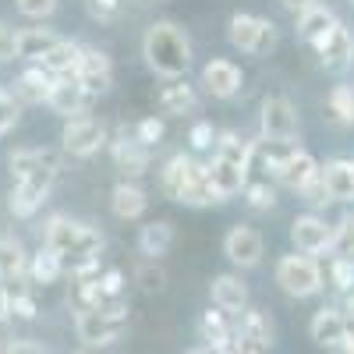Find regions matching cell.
<instances>
[{
    "mask_svg": "<svg viewBox=\"0 0 354 354\" xmlns=\"http://www.w3.org/2000/svg\"><path fill=\"white\" fill-rule=\"evenodd\" d=\"M43 248L61 255L64 273H71L75 280H96L103 273V234L88 223H78L64 213H57L46 220L43 230Z\"/></svg>",
    "mask_w": 354,
    "mask_h": 354,
    "instance_id": "obj_1",
    "label": "cell"
},
{
    "mask_svg": "<svg viewBox=\"0 0 354 354\" xmlns=\"http://www.w3.org/2000/svg\"><path fill=\"white\" fill-rule=\"evenodd\" d=\"M142 57L160 78H185L192 68V39L181 25L174 21H153L142 36Z\"/></svg>",
    "mask_w": 354,
    "mask_h": 354,
    "instance_id": "obj_2",
    "label": "cell"
},
{
    "mask_svg": "<svg viewBox=\"0 0 354 354\" xmlns=\"http://www.w3.org/2000/svg\"><path fill=\"white\" fill-rule=\"evenodd\" d=\"M128 330V305L124 301H106L100 308L75 312V333L88 347H106Z\"/></svg>",
    "mask_w": 354,
    "mask_h": 354,
    "instance_id": "obj_3",
    "label": "cell"
},
{
    "mask_svg": "<svg viewBox=\"0 0 354 354\" xmlns=\"http://www.w3.org/2000/svg\"><path fill=\"white\" fill-rule=\"evenodd\" d=\"M227 39L238 46L241 53H252V57H266L277 50V25L270 18H259V15H230V25H227Z\"/></svg>",
    "mask_w": 354,
    "mask_h": 354,
    "instance_id": "obj_4",
    "label": "cell"
},
{
    "mask_svg": "<svg viewBox=\"0 0 354 354\" xmlns=\"http://www.w3.org/2000/svg\"><path fill=\"white\" fill-rule=\"evenodd\" d=\"M8 167H11L15 181L53 188L57 174H61V156H57L53 149H39V145H21V149H15L8 156Z\"/></svg>",
    "mask_w": 354,
    "mask_h": 354,
    "instance_id": "obj_5",
    "label": "cell"
},
{
    "mask_svg": "<svg viewBox=\"0 0 354 354\" xmlns=\"http://www.w3.org/2000/svg\"><path fill=\"white\" fill-rule=\"evenodd\" d=\"M277 283L290 298H312L322 290V266L312 255H283L277 262Z\"/></svg>",
    "mask_w": 354,
    "mask_h": 354,
    "instance_id": "obj_6",
    "label": "cell"
},
{
    "mask_svg": "<svg viewBox=\"0 0 354 354\" xmlns=\"http://www.w3.org/2000/svg\"><path fill=\"white\" fill-rule=\"evenodd\" d=\"M259 138H266V142H294L298 138V106L287 96H266L262 100Z\"/></svg>",
    "mask_w": 354,
    "mask_h": 354,
    "instance_id": "obj_7",
    "label": "cell"
},
{
    "mask_svg": "<svg viewBox=\"0 0 354 354\" xmlns=\"http://www.w3.org/2000/svg\"><path fill=\"white\" fill-rule=\"evenodd\" d=\"M61 145L68 156H78V160H88L96 156L103 145H106V121H100V117H71V121L64 124L61 131Z\"/></svg>",
    "mask_w": 354,
    "mask_h": 354,
    "instance_id": "obj_8",
    "label": "cell"
},
{
    "mask_svg": "<svg viewBox=\"0 0 354 354\" xmlns=\"http://www.w3.org/2000/svg\"><path fill=\"white\" fill-rule=\"evenodd\" d=\"M223 252L234 266H241V270H255V266L262 262V252H266V241H262V234L248 223H238V227H230L227 230V238H223Z\"/></svg>",
    "mask_w": 354,
    "mask_h": 354,
    "instance_id": "obj_9",
    "label": "cell"
},
{
    "mask_svg": "<svg viewBox=\"0 0 354 354\" xmlns=\"http://www.w3.org/2000/svg\"><path fill=\"white\" fill-rule=\"evenodd\" d=\"M75 78L82 82V88H85L88 96H103L106 88L113 85V61H110V53L106 50H96V46H85Z\"/></svg>",
    "mask_w": 354,
    "mask_h": 354,
    "instance_id": "obj_10",
    "label": "cell"
},
{
    "mask_svg": "<svg viewBox=\"0 0 354 354\" xmlns=\"http://www.w3.org/2000/svg\"><path fill=\"white\" fill-rule=\"evenodd\" d=\"M202 85L213 100H234L245 85V71L234 61H227V57H213V61L202 68Z\"/></svg>",
    "mask_w": 354,
    "mask_h": 354,
    "instance_id": "obj_11",
    "label": "cell"
},
{
    "mask_svg": "<svg viewBox=\"0 0 354 354\" xmlns=\"http://www.w3.org/2000/svg\"><path fill=\"white\" fill-rule=\"evenodd\" d=\"M93 103V96L82 88V82L75 75H61V78H53L50 85V96H46V106L53 113H61V117H85V106Z\"/></svg>",
    "mask_w": 354,
    "mask_h": 354,
    "instance_id": "obj_12",
    "label": "cell"
},
{
    "mask_svg": "<svg viewBox=\"0 0 354 354\" xmlns=\"http://www.w3.org/2000/svg\"><path fill=\"white\" fill-rule=\"evenodd\" d=\"M330 238H333V227L315 216V213H305V216H294L290 223V241L301 255H319V252H330Z\"/></svg>",
    "mask_w": 354,
    "mask_h": 354,
    "instance_id": "obj_13",
    "label": "cell"
},
{
    "mask_svg": "<svg viewBox=\"0 0 354 354\" xmlns=\"http://www.w3.org/2000/svg\"><path fill=\"white\" fill-rule=\"evenodd\" d=\"M312 50L319 53V64L326 71H344L354 61V39H351V28H344L340 21L330 28L322 39L312 43Z\"/></svg>",
    "mask_w": 354,
    "mask_h": 354,
    "instance_id": "obj_14",
    "label": "cell"
},
{
    "mask_svg": "<svg viewBox=\"0 0 354 354\" xmlns=\"http://www.w3.org/2000/svg\"><path fill=\"white\" fill-rule=\"evenodd\" d=\"M110 156H113V167L121 170L124 177H142L145 170H149L153 149H149V145H142V142L135 138V131H131V135L121 131V135L113 138V145H110Z\"/></svg>",
    "mask_w": 354,
    "mask_h": 354,
    "instance_id": "obj_15",
    "label": "cell"
},
{
    "mask_svg": "<svg viewBox=\"0 0 354 354\" xmlns=\"http://www.w3.org/2000/svg\"><path fill=\"white\" fill-rule=\"evenodd\" d=\"M209 298H213V308L227 312V315H241L248 308V287L241 277H234V273H220L213 277L209 283Z\"/></svg>",
    "mask_w": 354,
    "mask_h": 354,
    "instance_id": "obj_16",
    "label": "cell"
},
{
    "mask_svg": "<svg viewBox=\"0 0 354 354\" xmlns=\"http://www.w3.org/2000/svg\"><path fill=\"white\" fill-rule=\"evenodd\" d=\"M205 174H209V185H213V192H216L220 202L234 198L238 192H245V185H248V170L234 167V163H223V160H216V156L205 163Z\"/></svg>",
    "mask_w": 354,
    "mask_h": 354,
    "instance_id": "obj_17",
    "label": "cell"
},
{
    "mask_svg": "<svg viewBox=\"0 0 354 354\" xmlns=\"http://www.w3.org/2000/svg\"><path fill=\"white\" fill-rule=\"evenodd\" d=\"M312 340L319 344V347H333L337 340H344L347 337V330H351V319L340 312V308H319L315 315H312Z\"/></svg>",
    "mask_w": 354,
    "mask_h": 354,
    "instance_id": "obj_18",
    "label": "cell"
},
{
    "mask_svg": "<svg viewBox=\"0 0 354 354\" xmlns=\"http://www.w3.org/2000/svg\"><path fill=\"white\" fill-rule=\"evenodd\" d=\"M319 177L333 202H354V160H330L319 167Z\"/></svg>",
    "mask_w": 354,
    "mask_h": 354,
    "instance_id": "obj_19",
    "label": "cell"
},
{
    "mask_svg": "<svg viewBox=\"0 0 354 354\" xmlns=\"http://www.w3.org/2000/svg\"><path fill=\"white\" fill-rule=\"evenodd\" d=\"M192 170H195V160L185 156V153H177V156H170V160L163 163V170H160V188H163V195H167L170 202H181V195H185V188H188V181H192Z\"/></svg>",
    "mask_w": 354,
    "mask_h": 354,
    "instance_id": "obj_20",
    "label": "cell"
},
{
    "mask_svg": "<svg viewBox=\"0 0 354 354\" xmlns=\"http://www.w3.org/2000/svg\"><path fill=\"white\" fill-rule=\"evenodd\" d=\"M110 209L117 220H142L145 209H149V198H145V192L131 181H121L113 192H110Z\"/></svg>",
    "mask_w": 354,
    "mask_h": 354,
    "instance_id": "obj_21",
    "label": "cell"
},
{
    "mask_svg": "<svg viewBox=\"0 0 354 354\" xmlns=\"http://www.w3.org/2000/svg\"><path fill=\"white\" fill-rule=\"evenodd\" d=\"M198 333H202L205 347H227L234 340V333H238V315H227L220 308H209L202 315V322H198Z\"/></svg>",
    "mask_w": 354,
    "mask_h": 354,
    "instance_id": "obj_22",
    "label": "cell"
},
{
    "mask_svg": "<svg viewBox=\"0 0 354 354\" xmlns=\"http://www.w3.org/2000/svg\"><path fill=\"white\" fill-rule=\"evenodd\" d=\"M50 85H53V78H50L43 68H28V71H21V75L15 78V93H11V96H15L21 106H36V103H46Z\"/></svg>",
    "mask_w": 354,
    "mask_h": 354,
    "instance_id": "obj_23",
    "label": "cell"
},
{
    "mask_svg": "<svg viewBox=\"0 0 354 354\" xmlns=\"http://www.w3.org/2000/svg\"><path fill=\"white\" fill-rule=\"evenodd\" d=\"M46 195H50V188H43V185L15 181V188H11V195H8V209H11V216L28 220V216H36V213L43 209Z\"/></svg>",
    "mask_w": 354,
    "mask_h": 354,
    "instance_id": "obj_24",
    "label": "cell"
},
{
    "mask_svg": "<svg viewBox=\"0 0 354 354\" xmlns=\"http://www.w3.org/2000/svg\"><path fill=\"white\" fill-rule=\"evenodd\" d=\"M273 177H277L280 185H287V188H294V192H301V188L312 181V177H319V163H315L312 153L298 149V153H294V156H290Z\"/></svg>",
    "mask_w": 354,
    "mask_h": 354,
    "instance_id": "obj_25",
    "label": "cell"
},
{
    "mask_svg": "<svg viewBox=\"0 0 354 354\" xmlns=\"http://www.w3.org/2000/svg\"><path fill=\"white\" fill-rule=\"evenodd\" d=\"M57 43H61V36H57L53 28H21L18 32V61L39 64Z\"/></svg>",
    "mask_w": 354,
    "mask_h": 354,
    "instance_id": "obj_26",
    "label": "cell"
},
{
    "mask_svg": "<svg viewBox=\"0 0 354 354\" xmlns=\"http://www.w3.org/2000/svg\"><path fill=\"white\" fill-rule=\"evenodd\" d=\"M82 50H85V46H78V43H71V39H61V43H57L36 68H43L50 78L75 75V71H78V61H82Z\"/></svg>",
    "mask_w": 354,
    "mask_h": 354,
    "instance_id": "obj_27",
    "label": "cell"
},
{
    "mask_svg": "<svg viewBox=\"0 0 354 354\" xmlns=\"http://www.w3.org/2000/svg\"><path fill=\"white\" fill-rule=\"evenodd\" d=\"M28 277V255L21 248V241L15 238H0V283H18Z\"/></svg>",
    "mask_w": 354,
    "mask_h": 354,
    "instance_id": "obj_28",
    "label": "cell"
},
{
    "mask_svg": "<svg viewBox=\"0 0 354 354\" xmlns=\"http://www.w3.org/2000/svg\"><path fill=\"white\" fill-rule=\"evenodd\" d=\"M198 106V93H195V85H188L185 78H177L170 85H163V93H160V110L170 113V117H185Z\"/></svg>",
    "mask_w": 354,
    "mask_h": 354,
    "instance_id": "obj_29",
    "label": "cell"
},
{
    "mask_svg": "<svg viewBox=\"0 0 354 354\" xmlns=\"http://www.w3.org/2000/svg\"><path fill=\"white\" fill-rule=\"evenodd\" d=\"M174 245V223L170 220H153V223H145L138 230V252L145 259H160L167 255Z\"/></svg>",
    "mask_w": 354,
    "mask_h": 354,
    "instance_id": "obj_30",
    "label": "cell"
},
{
    "mask_svg": "<svg viewBox=\"0 0 354 354\" xmlns=\"http://www.w3.org/2000/svg\"><path fill=\"white\" fill-rule=\"evenodd\" d=\"M298 149H301L298 142H266V138H255V142H252V153H255L252 163H262L270 174H277Z\"/></svg>",
    "mask_w": 354,
    "mask_h": 354,
    "instance_id": "obj_31",
    "label": "cell"
},
{
    "mask_svg": "<svg viewBox=\"0 0 354 354\" xmlns=\"http://www.w3.org/2000/svg\"><path fill=\"white\" fill-rule=\"evenodd\" d=\"M61 277H64V266H61V255H57V252L39 248L36 255H28V283H32V287L57 283Z\"/></svg>",
    "mask_w": 354,
    "mask_h": 354,
    "instance_id": "obj_32",
    "label": "cell"
},
{
    "mask_svg": "<svg viewBox=\"0 0 354 354\" xmlns=\"http://www.w3.org/2000/svg\"><path fill=\"white\" fill-rule=\"evenodd\" d=\"M216 160H223V163H234V167H241V170H252V142L248 138H241L238 131H223L220 138H216V153H213Z\"/></svg>",
    "mask_w": 354,
    "mask_h": 354,
    "instance_id": "obj_33",
    "label": "cell"
},
{
    "mask_svg": "<svg viewBox=\"0 0 354 354\" xmlns=\"http://www.w3.org/2000/svg\"><path fill=\"white\" fill-rule=\"evenodd\" d=\"M181 205H192V209H205V205H220L213 185H209V174H205V163H195L192 170V181L181 195Z\"/></svg>",
    "mask_w": 354,
    "mask_h": 354,
    "instance_id": "obj_34",
    "label": "cell"
},
{
    "mask_svg": "<svg viewBox=\"0 0 354 354\" xmlns=\"http://www.w3.org/2000/svg\"><path fill=\"white\" fill-rule=\"evenodd\" d=\"M333 25H337V15H333L330 8L315 4V8H308L305 15H298V36H301L305 43H315V39L326 36Z\"/></svg>",
    "mask_w": 354,
    "mask_h": 354,
    "instance_id": "obj_35",
    "label": "cell"
},
{
    "mask_svg": "<svg viewBox=\"0 0 354 354\" xmlns=\"http://www.w3.org/2000/svg\"><path fill=\"white\" fill-rule=\"evenodd\" d=\"M238 337L241 340H252V344H259V347H270V340H273V326H270V319H266L262 312H241L238 315Z\"/></svg>",
    "mask_w": 354,
    "mask_h": 354,
    "instance_id": "obj_36",
    "label": "cell"
},
{
    "mask_svg": "<svg viewBox=\"0 0 354 354\" xmlns=\"http://www.w3.org/2000/svg\"><path fill=\"white\" fill-rule=\"evenodd\" d=\"M245 205L255 213H270L273 205H277V188L270 185V177H255V181L245 185Z\"/></svg>",
    "mask_w": 354,
    "mask_h": 354,
    "instance_id": "obj_37",
    "label": "cell"
},
{
    "mask_svg": "<svg viewBox=\"0 0 354 354\" xmlns=\"http://www.w3.org/2000/svg\"><path fill=\"white\" fill-rule=\"evenodd\" d=\"M326 110L337 124H354V85H333Z\"/></svg>",
    "mask_w": 354,
    "mask_h": 354,
    "instance_id": "obj_38",
    "label": "cell"
},
{
    "mask_svg": "<svg viewBox=\"0 0 354 354\" xmlns=\"http://www.w3.org/2000/svg\"><path fill=\"white\" fill-rule=\"evenodd\" d=\"M135 283L145 290V294H160L167 287V270L156 262V259H142L138 270H135Z\"/></svg>",
    "mask_w": 354,
    "mask_h": 354,
    "instance_id": "obj_39",
    "label": "cell"
},
{
    "mask_svg": "<svg viewBox=\"0 0 354 354\" xmlns=\"http://www.w3.org/2000/svg\"><path fill=\"white\" fill-rule=\"evenodd\" d=\"M330 259H354V216H344V220L333 227Z\"/></svg>",
    "mask_w": 354,
    "mask_h": 354,
    "instance_id": "obj_40",
    "label": "cell"
},
{
    "mask_svg": "<svg viewBox=\"0 0 354 354\" xmlns=\"http://www.w3.org/2000/svg\"><path fill=\"white\" fill-rule=\"evenodd\" d=\"M96 287L103 294V305L106 301H124V273L121 270H103L96 277Z\"/></svg>",
    "mask_w": 354,
    "mask_h": 354,
    "instance_id": "obj_41",
    "label": "cell"
},
{
    "mask_svg": "<svg viewBox=\"0 0 354 354\" xmlns=\"http://www.w3.org/2000/svg\"><path fill=\"white\" fill-rule=\"evenodd\" d=\"M163 135H167V124L160 121L156 113L142 117V121L135 124V138H138L142 145H149V149H153V145H160V142H163Z\"/></svg>",
    "mask_w": 354,
    "mask_h": 354,
    "instance_id": "obj_42",
    "label": "cell"
},
{
    "mask_svg": "<svg viewBox=\"0 0 354 354\" xmlns=\"http://www.w3.org/2000/svg\"><path fill=\"white\" fill-rule=\"evenodd\" d=\"M326 277H330V283L337 290H351L354 294V259H330Z\"/></svg>",
    "mask_w": 354,
    "mask_h": 354,
    "instance_id": "obj_43",
    "label": "cell"
},
{
    "mask_svg": "<svg viewBox=\"0 0 354 354\" xmlns=\"http://www.w3.org/2000/svg\"><path fill=\"white\" fill-rule=\"evenodd\" d=\"M21 121V103L11 93H0V135H8Z\"/></svg>",
    "mask_w": 354,
    "mask_h": 354,
    "instance_id": "obj_44",
    "label": "cell"
},
{
    "mask_svg": "<svg viewBox=\"0 0 354 354\" xmlns=\"http://www.w3.org/2000/svg\"><path fill=\"white\" fill-rule=\"evenodd\" d=\"M15 4H18V11H21L25 18L43 21V18H50V15L57 11V4H61V0H15Z\"/></svg>",
    "mask_w": 354,
    "mask_h": 354,
    "instance_id": "obj_45",
    "label": "cell"
},
{
    "mask_svg": "<svg viewBox=\"0 0 354 354\" xmlns=\"http://www.w3.org/2000/svg\"><path fill=\"white\" fill-rule=\"evenodd\" d=\"M8 61H18V32L0 21V64Z\"/></svg>",
    "mask_w": 354,
    "mask_h": 354,
    "instance_id": "obj_46",
    "label": "cell"
},
{
    "mask_svg": "<svg viewBox=\"0 0 354 354\" xmlns=\"http://www.w3.org/2000/svg\"><path fill=\"white\" fill-rule=\"evenodd\" d=\"M188 142H192V149H213V142H216L213 124H209V121H195V124H192Z\"/></svg>",
    "mask_w": 354,
    "mask_h": 354,
    "instance_id": "obj_47",
    "label": "cell"
},
{
    "mask_svg": "<svg viewBox=\"0 0 354 354\" xmlns=\"http://www.w3.org/2000/svg\"><path fill=\"white\" fill-rule=\"evenodd\" d=\"M301 195H305V202H312V205H326V202H333L330 192H326V185H322V177H312V181L301 188Z\"/></svg>",
    "mask_w": 354,
    "mask_h": 354,
    "instance_id": "obj_48",
    "label": "cell"
},
{
    "mask_svg": "<svg viewBox=\"0 0 354 354\" xmlns=\"http://www.w3.org/2000/svg\"><path fill=\"white\" fill-rule=\"evenodd\" d=\"M88 11H93V18H100V21H110V18H117V11H121V0H88Z\"/></svg>",
    "mask_w": 354,
    "mask_h": 354,
    "instance_id": "obj_49",
    "label": "cell"
},
{
    "mask_svg": "<svg viewBox=\"0 0 354 354\" xmlns=\"http://www.w3.org/2000/svg\"><path fill=\"white\" fill-rule=\"evenodd\" d=\"M4 354H50V351H46L43 344H36V340H25V337H15V340H8Z\"/></svg>",
    "mask_w": 354,
    "mask_h": 354,
    "instance_id": "obj_50",
    "label": "cell"
},
{
    "mask_svg": "<svg viewBox=\"0 0 354 354\" xmlns=\"http://www.w3.org/2000/svg\"><path fill=\"white\" fill-rule=\"evenodd\" d=\"M280 4H283V11H290L294 18H298V15H305L308 8H315V0H280Z\"/></svg>",
    "mask_w": 354,
    "mask_h": 354,
    "instance_id": "obj_51",
    "label": "cell"
},
{
    "mask_svg": "<svg viewBox=\"0 0 354 354\" xmlns=\"http://www.w3.org/2000/svg\"><path fill=\"white\" fill-rule=\"evenodd\" d=\"M330 354H354V326L347 330V337H344V340H337V344L330 347Z\"/></svg>",
    "mask_w": 354,
    "mask_h": 354,
    "instance_id": "obj_52",
    "label": "cell"
},
{
    "mask_svg": "<svg viewBox=\"0 0 354 354\" xmlns=\"http://www.w3.org/2000/svg\"><path fill=\"white\" fill-rule=\"evenodd\" d=\"M4 319H11V294H8L4 283H0V322Z\"/></svg>",
    "mask_w": 354,
    "mask_h": 354,
    "instance_id": "obj_53",
    "label": "cell"
},
{
    "mask_svg": "<svg viewBox=\"0 0 354 354\" xmlns=\"http://www.w3.org/2000/svg\"><path fill=\"white\" fill-rule=\"evenodd\" d=\"M344 315H347V319L354 322V294H351V301H347V312H344Z\"/></svg>",
    "mask_w": 354,
    "mask_h": 354,
    "instance_id": "obj_54",
    "label": "cell"
},
{
    "mask_svg": "<svg viewBox=\"0 0 354 354\" xmlns=\"http://www.w3.org/2000/svg\"><path fill=\"white\" fill-rule=\"evenodd\" d=\"M4 347H8V344H4V340H0V354H4Z\"/></svg>",
    "mask_w": 354,
    "mask_h": 354,
    "instance_id": "obj_55",
    "label": "cell"
},
{
    "mask_svg": "<svg viewBox=\"0 0 354 354\" xmlns=\"http://www.w3.org/2000/svg\"><path fill=\"white\" fill-rule=\"evenodd\" d=\"M0 93H4V88H0Z\"/></svg>",
    "mask_w": 354,
    "mask_h": 354,
    "instance_id": "obj_56",
    "label": "cell"
},
{
    "mask_svg": "<svg viewBox=\"0 0 354 354\" xmlns=\"http://www.w3.org/2000/svg\"><path fill=\"white\" fill-rule=\"evenodd\" d=\"M315 4H319V0H315Z\"/></svg>",
    "mask_w": 354,
    "mask_h": 354,
    "instance_id": "obj_57",
    "label": "cell"
}]
</instances>
